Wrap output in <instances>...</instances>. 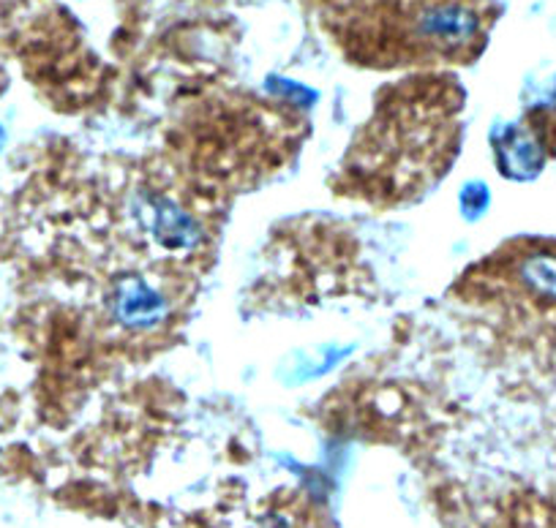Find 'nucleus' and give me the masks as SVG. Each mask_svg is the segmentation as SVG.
Listing matches in <instances>:
<instances>
[{
	"label": "nucleus",
	"mask_w": 556,
	"mask_h": 528,
	"mask_svg": "<svg viewBox=\"0 0 556 528\" xmlns=\"http://www.w3.org/2000/svg\"><path fill=\"white\" fill-rule=\"evenodd\" d=\"M159 308H162V300L156 295H148L146 286L134 284L117 292V313L128 324H148L153 317H159Z\"/></svg>",
	"instance_id": "1"
}]
</instances>
